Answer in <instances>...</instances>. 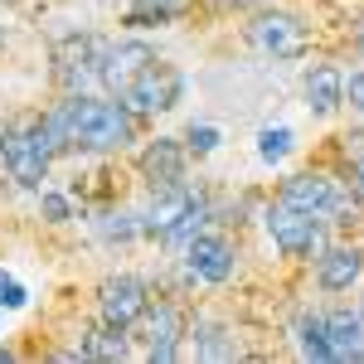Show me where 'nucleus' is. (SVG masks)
Wrapping results in <instances>:
<instances>
[{"mask_svg": "<svg viewBox=\"0 0 364 364\" xmlns=\"http://www.w3.org/2000/svg\"><path fill=\"white\" fill-rule=\"evenodd\" d=\"M58 136V151L63 146H83V151H122L127 141H136V122L122 102H92L83 92H73L54 117H49Z\"/></svg>", "mask_w": 364, "mask_h": 364, "instance_id": "1", "label": "nucleus"}, {"mask_svg": "<svg viewBox=\"0 0 364 364\" xmlns=\"http://www.w3.org/2000/svg\"><path fill=\"white\" fill-rule=\"evenodd\" d=\"M54 151H58V136H54V127H49V117H44V122H39V117H20V122H10V127L0 132L5 170H10L20 185H29V190L44 180Z\"/></svg>", "mask_w": 364, "mask_h": 364, "instance_id": "2", "label": "nucleus"}, {"mask_svg": "<svg viewBox=\"0 0 364 364\" xmlns=\"http://www.w3.org/2000/svg\"><path fill=\"white\" fill-rule=\"evenodd\" d=\"M117 102H122L132 117L166 112V107H175V102H180V73H175L170 63H161V58H151L136 78H132V87L117 97Z\"/></svg>", "mask_w": 364, "mask_h": 364, "instance_id": "3", "label": "nucleus"}, {"mask_svg": "<svg viewBox=\"0 0 364 364\" xmlns=\"http://www.w3.org/2000/svg\"><path fill=\"white\" fill-rule=\"evenodd\" d=\"M282 204H296L316 219H345L355 209V195L336 180H326V175H291L282 185Z\"/></svg>", "mask_w": 364, "mask_h": 364, "instance_id": "4", "label": "nucleus"}, {"mask_svg": "<svg viewBox=\"0 0 364 364\" xmlns=\"http://www.w3.org/2000/svg\"><path fill=\"white\" fill-rule=\"evenodd\" d=\"M267 233H272V243L287 257H311L321 248V219L306 214V209H296V204H282V199L267 209Z\"/></svg>", "mask_w": 364, "mask_h": 364, "instance_id": "5", "label": "nucleus"}, {"mask_svg": "<svg viewBox=\"0 0 364 364\" xmlns=\"http://www.w3.org/2000/svg\"><path fill=\"white\" fill-rule=\"evenodd\" d=\"M248 39H252V49H262V54H272V58L306 54V25H301L296 15H282V10L257 15L248 25Z\"/></svg>", "mask_w": 364, "mask_h": 364, "instance_id": "6", "label": "nucleus"}, {"mask_svg": "<svg viewBox=\"0 0 364 364\" xmlns=\"http://www.w3.org/2000/svg\"><path fill=\"white\" fill-rule=\"evenodd\" d=\"M151 58H156V54H151L146 44H136V39H122V44H97V83L122 97V92L132 87V78H136Z\"/></svg>", "mask_w": 364, "mask_h": 364, "instance_id": "7", "label": "nucleus"}, {"mask_svg": "<svg viewBox=\"0 0 364 364\" xmlns=\"http://www.w3.org/2000/svg\"><path fill=\"white\" fill-rule=\"evenodd\" d=\"M97 306H102V321L107 326H132V321H141L146 316V282L141 277H112V282H102V296H97Z\"/></svg>", "mask_w": 364, "mask_h": 364, "instance_id": "8", "label": "nucleus"}, {"mask_svg": "<svg viewBox=\"0 0 364 364\" xmlns=\"http://www.w3.org/2000/svg\"><path fill=\"white\" fill-rule=\"evenodd\" d=\"M141 336H146L151 360H175V345H180V336H185V316L170 306V301H156V306H146Z\"/></svg>", "mask_w": 364, "mask_h": 364, "instance_id": "9", "label": "nucleus"}, {"mask_svg": "<svg viewBox=\"0 0 364 364\" xmlns=\"http://www.w3.org/2000/svg\"><path fill=\"white\" fill-rule=\"evenodd\" d=\"M185 262H190V272L204 277V282H228L233 277V248H228L224 238H214V233H195L190 248H185Z\"/></svg>", "mask_w": 364, "mask_h": 364, "instance_id": "10", "label": "nucleus"}, {"mask_svg": "<svg viewBox=\"0 0 364 364\" xmlns=\"http://www.w3.org/2000/svg\"><path fill=\"white\" fill-rule=\"evenodd\" d=\"M97 44L102 39H92V34H73V39H63L58 44V78L63 87H83L87 78H97Z\"/></svg>", "mask_w": 364, "mask_h": 364, "instance_id": "11", "label": "nucleus"}, {"mask_svg": "<svg viewBox=\"0 0 364 364\" xmlns=\"http://www.w3.org/2000/svg\"><path fill=\"white\" fill-rule=\"evenodd\" d=\"M326 340H331V360H364V316L360 311L326 316Z\"/></svg>", "mask_w": 364, "mask_h": 364, "instance_id": "12", "label": "nucleus"}, {"mask_svg": "<svg viewBox=\"0 0 364 364\" xmlns=\"http://www.w3.org/2000/svg\"><path fill=\"white\" fill-rule=\"evenodd\" d=\"M180 170H185V151L175 146V141H151L146 146V156H141V175L151 180V185H180Z\"/></svg>", "mask_w": 364, "mask_h": 364, "instance_id": "13", "label": "nucleus"}, {"mask_svg": "<svg viewBox=\"0 0 364 364\" xmlns=\"http://www.w3.org/2000/svg\"><path fill=\"white\" fill-rule=\"evenodd\" d=\"M190 204H199V195H190L185 185L161 190V195H156V204H151V214H146V228H151V233H170V228L185 219V209H190Z\"/></svg>", "mask_w": 364, "mask_h": 364, "instance_id": "14", "label": "nucleus"}, {"mask_svg": "<svg viewBox=\"0 0 364 364\" xmlns=\"http://www.w3.org/2000/svg\"><path fill=\"white\" fill-rule=\"evenodd\" d=\"M340 97H345V78H340V68H331V63H321V68H311L306 73V102L311 112H336Z\"/></svg>", "mask_w": 364, "mask_h": 364, "instance_id": "15", "label": "nucleus"}, {"mask_svg": "<svg viewBox=\"0 0 364 364\" xmlns=\"http://www.w3.org/2000/svg\"><path fill=\"white\" fill-rule=\"evenodd\" d=\"M360 267H364L360 248H331L321 257V287H326V291H345L350 282L360 277Z\"/></svg>", "mask_w": 364, "mask_h": 364, "instance_id": "16", "label": "nucleus"}, {"mask_svg": "<svg viewBox=\"0 0 364 364\" xmlns=\"http://www.w3.org/2000/svg\"><path fill=\"white\" fill-rule=\"evenodd\" d=\"M185 5H190V0H136V5L127 10V25H136V29L166 25V20H180V15H185Z\"/></svg>", "mask_w": 364, "mask_h": 364, "instance_id": "17", "label": "nucleus"}, {"mask_svg": "<svg viewBox=\"0 0 364 364\" xmlns=\"http://www.w3.org/2000/svg\"><path fill=\"white\" fill-rule=\"evenodd\" d=\"M83 355L87 360H127V336H122V326H97V331H87Z\"/></svg>", "mask_w": 364, "mask_h": 364, "instance_id": "18", "label": "nucleus"}, {"mask_svg": "<svg viewBox=\"0 0 364 364\" xmlns=\"http://www.w3.org/2000/svg\"><path fill=\"white\" fill-rule=\"evenodd\" d=\"M296 345L306 360H331V340H326V316H301L296 321Z\"/></svg>", "mask_w": 364, "mask_h": 364, "instance_id": "19", "label": "nucleus"}, {"mask_svg": "<svg viewBox=\"0 0 364 364\" xmlns=\"http://www.w3.org/2000/svg\"><path fill=\"white\" fill-rule=\"evenodd\" d=\"M195 355L199 360H233V340L219 326H199L195 331Z\"/></svg>", "mask_w": 364, "mask_h": 364, "instance_id": "20", "label": "nucleus"}, {"mask_svg": "<svg viewBox=\"0 0 364 364\" xmlns=\"http://www.w3.org/2000/svg\"><path fill=\"white\" fill-rule=\"evenodd\" d=\"M287 146H291V132H287V127H267V132L257 136L262 161H282V156H287Z\"/></svg>", "mask_w": 364, "mask_h": 364, "instance_id": "21", "label": "nucleus"}, {"mask_svg": "<svg viewBox=\"0 0 364 364\" xmlns=\"http://www.w3.org/2000/svg\"><path fill=\"white\" fill-rule=\"evenodd\" d=\"M199 228H204V204H190V209H185V219H180V224L170 228L166 238H175V243H190V238H195Z\"/></svg>", "mask_w": 364, "mask_h": 364, "instance_id": "22", "label": "nucleus"}, {"mask_svg": "<svg viewBox=\"0 0 364 364\" xmlns=\"http://www.w3.org/2000/svg\"><path fill=\"white\" fill-rule=\"evenodd\" d=\"M0 301L5 306H25V287L10 277V272H0Z\"/></svg>", "mask_w": 364, "mask_h": 364, "instance_id": "23", "label": "nucleus"}, {"mask_svg": "<svg viewBox=\"0 0 364 364\" xmlns=\"http://www.w3.org/2000/svg\"><path fill=\"white\" fill-rule=\"evenodd\" d=\"M214 146H219V132H214V127H195V132H190V151H199V156H209Z\"/></svg>", "mask_w": 364, "mask_h": 364, "instance_id": "24", "label": "nucleus"}, {"mask_svg": "<svg viewBox=\"0 0 364 364\" xmlns=\"http://www.w3.org/2000/svg\"><path fill=\"white\" fill-rule=\"evenodd\" d=\"M44 214H49L54 224H63V219H68V199L63 195H44Z\"/></svg>", "mask_w": 364, "mask_h": 364, "instance_id": "25", "label": "nucleus"}, {"mask_svg": "<svg viewBox=\"0 0 364 364\" xmlns=\"http://www.w3.org/2000/svg\"><path fill=\"white\" fill-rule=\"evenodd\" d=\"M345 92H350V102H355V107L364 112V73H355V78L345 83Z\"/></svg>", "mask_w": 364, "mask_h": 364, "instance_id": "26", "label": "nucleus"}, {"mask_svg": "<svg viewBox=\"0 0 364 364\" xmlns=\"http://www.w3.org/2000/svg\"><path fill=\"white\" fill-rule=\"evenodd\" d=\"M350 195H355V199H364V161L355 166V175H350Z\"/></svg>", "mask_w": 364, "mask_h": 364, "instance_id": "27", "label": "nucleus"}, {"mask_svg": "<svg viewBox=\"0 0 364 364\" xmlns=\"http://www.w3.org/2000/svg\"><path fill=\"white\" fill-rule=\"evenodd\" d=\"M233 5H257V0H233Z\"/></svg>", "mask_w": 364, "mask_h": 364, "instance_id": "28", "label": "nucleus"}, {"mask_svg": "<svg viewBox=\"0 0 364 364\" xmlns=\"http://www.w3.org/2000/svg\"><path fill=\"white\" fill-rule=\"evenodd\" d=\"M360 54H364V29H360Z\"/></svg>", "mask_w": 364, "mask_h": 364, "instance_id": "29", "label": "nucleus"}, {"mask_svg": "<svg viewBox=\"0 0 364 364\" xmlns=\"http://www.w3.org/2000/svg\"><path fill=\"white\" fill-rule=\"evenodd\" d=\"M209 5H224V0H209Z\"/></svg>", "mask_w": 364, "mask_h": 364, "instance_id": "30", "label": "nucleus"}]
</instances>
